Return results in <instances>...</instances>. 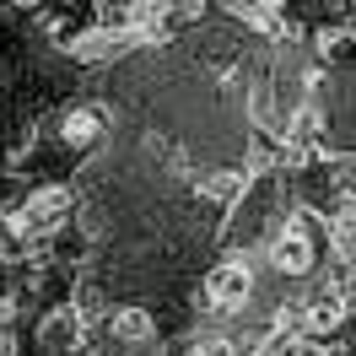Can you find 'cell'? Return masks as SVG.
<instances>
[{"mask_svg": "<svg viewBox=\"0 0 356 356\" xmlns=\"http://www.w3.org/2000/svg\"><path fill=\"white\" fill-rule=\"evenodd\" d=\"M108 334L119 340V346H146V340L156 334V324H152V313H146V308H119L108 318Z\"/></svg>", "mask_w": 356, "mask_h": 356, "instance_id": "cell-8", "label": "cell"}, {"mask_svg": "<svg viewBox=\"0 0 356 356\" xmlns=\"http://www.w3.org/2000/svg\"><path fill=\"white\" fill-rule=\"evenodd\" d=\"M189 356H248V340H227V334H211L200 346H189Z\"/></svg>", "mask_w": 356, "mask_h": 356, "instance_id": "cell-11", "label": "cell"}, {"mask_svg": "<svg viewBox=\"0 0 356 356\" xmlns=\"http://www.w3.org/2000/svg\"><path fill=\"white\" fill-rule=\"evenodd\" d=\"M318 265V238L302 232V227L291 222L286 232H275V243H270V270L275 275H313Z\"/></svg>", "mask_w": 356, "mask_h": 356, "instance_id": "cell-3", "label": "cell"}, {"mask_svg": "<svg viewBox=\"0 0 356 356\" xmlns=\"http://www.w3.org/2000/svg\"><path fill=\"white\" fill-rule=\"evenodd\" d=\"M70 216V189L60 184H44V189H33L27 205L17 211V227H22V238H49V232H60Z\"/></svg>", "mask_w": 356, "mask_h": 356, "instance_id": "cell-2", "label": "cell"}, {"mask_svg": "<svg viewBox=\"0 0 356 356\" xmlns=\"http://www.w3.org/2000/svg\"><path fill=\"white\" fill-rule=\"evenodd\" d=\"M17 248H22V227H17L11 211H0V259H11Z\"/></svg>", "mask_w": 356, "mask_h": 356, "instance_id": "cell-12", "label": "cell"}, {"mask_svg": "<svg viewBox=\"0 0 356 356\" xmlns=\"http://www.w3.org/2000/svg\"><path fill=\"white\" fill-rule=\"evenodd\" d=\"M281 356H340V351H334L330 340H313V334H302V340H291Z\"/></svg>", "mask_w": 356, "mask_h": 356, "instance_id": "cell-14", "label": "cell"}, {"mask_svg": "<svg viewBox=\"0 0 356 356\" xmlns=\"http://www.w3.org/2000/svg\"><path fill=\"white\" fill-rule=\"evenodd\" d=\"M334 189H340V200H356V156L334 162Z\"/></svg>", "mask_w": 356, "mask_h": 356, "instance_id": "cell-13", "label": "cell"}, {"mask_svg": "<svg viewBox=\"0 0 356 356\" xmlns=\"http://www.w3.org/2000/svg\"><path fill=\"white\" fill-rule=\"evenodd\" d=\"M243 178H248V173H205L200 195H205L211 205H238V195H243Z\"/></svg>", "mask_w": 356, "mask_h": 356, "instance_id": "cell-10", "label": "cell"}, {"mask_svg": "<svg viewBox=\"0 0 356 356\" xmlns=\"http://www.w3.org/2000/svg\"><path fill=\"white\" fill-rule=\"evenodd\" d=\"M330 243L340 254V265H356V200H346L330 222Z\"/></svg>", "mask_w": 356, "mask_h": 356, "instance_id": "cell-9", "label": "cell"}, {"mask_svg": "<svg viewBox=\"0 0 356 356\" xmlns=\"http://www.w3.org/2000/svg\"><path fill=\"white\" fill-rule=\"evenodd\" d=\"M60 140H65V146H97V140H103V113L87 108V103L70 108L65 119H60Z\"/></svg>", "mask_w": 356, "mask_h": 356, "instance_id": "cell-7", "label": "cell"}, {"mask_svg": "<svg viewBox=\"0 0 356 356\" xmlns=\"http://www.w3.org/2000/svg\"><path fill=\"white\" fill-rule=\"evenodd\" d=\"M44 351H54V356H70V351H81V340H87V318L76 308H54L44 318Z\"/></svg>", "mask_w": 356, "mask_h": 356, "instance_id": "cell-5", "label": "cell"}, {"mask_svg": "<svg viewBox=\"0 0 356 356\" xmlns=\"http://www.w3.org/2000/svg\"><path fill=\"white\" fill-rule=\"evenodd\" d=\"M248 297H254V270H248V259H238V254L222 259V265L205 275V308L211 313H227V318H232Z\"/></svg>", "mask_w": 356, "mask_h": 356, "instance_id": "cell-1", "label": "cell"}, {"mask_svg": "<svg viewBox=\"0 0 356 356\" xmlns=\"http://www.w3.org/2000/svg\"><path fill=\"white\" fill-rule=\"evenodd\" d=\"M11 6H17V11H44L49 0H11Z\"/></svg>", "mask_w": 356, "mask_h": 356, "instance_id": "cell-15", "label": "cell"}, {"mask_svg": "<svg viewBox=\"0 0 356 356\" xmlns=\"http://www.w3.org/2000/svg\"><path fill=\"white\" fill-rule=\"evenodd\" d=\"M135 38L130 33H108V27H92V33H76L70 38V60H81V65H108L113 54H124Z\"/></svg>", "mask_w": 356, "mask_h": 356, "instance_id": "cell-6", "label": "cell"}, {"mask_svg": "<svg viewBox=\"0 0 356 356\" xmlns=\"http://www.w3.org/2000/svg\"><path fill=\"white\" fill-rule=\"evenodd\" d=\"M346 318H351V302H346L334 286H318L313 297H302V330H308L313 340H330Z\"/></svg>", "mask_w": 356, "mask_h": 356, "instance_id": "cell-4", "label": "cell"}]
</instances>
